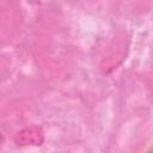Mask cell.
Returning <instances> with one entry per match:
<instances>
[{
  "instance_id": "cell-1",
  "label": "cell",
  "mask_w": 153,
  "mask_h": 153,
  "mask_svg": "<svg viewBox=\"0 0 153 153\" xmlns=\"http://www.w3.org/2000/svg\"><path fill=\"white\" fill-rule=\"evenodd\" d=\"M44 141L43 130L39 127L31 126L22 129L17 133L14 137V142L18 146H27V145H42Z\"/></svg>"
}]
</instances>
